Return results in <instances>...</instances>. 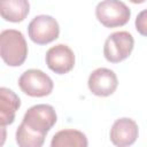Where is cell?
<instances>
[{"instance_id": "cell-1", "label": "cell", "mask_w": 147, "mask_h": 147, "mask_svg": "<svg viewBox=\"0 0 147 147\" xmlns=\"http://www.w3.org/2000/svg\"><path fill=\"white\" fill-rule=\"evenodd\" d=\"M0 55L9 67H20L28 56V45L23 33L8 29L0 33Z\"/></svg>"}, {"instance_id": "cell-2", "label": "cell", "mask_w": 147, "mask_h": 147, "mask_svg": "<svg viewBox=\"0 0 147 147\" xmlns=\"http://www.w3.org/2000/svg\"><path fill=\"white\" fill-rule=\"evenodd\" d=\"M95 16L103 26L117 28L129 22L131 10L121 0H102L95 7Z\"/></svg>"}, {"instance_id": "cell-3", "label": "cell", "mask_w": 147, "mask_h": 147, "mask_svg": "<svg viewBox=\"0 0 147 147\" xmlns=\"http://www.w3.org/2000/svg\"><path fill=\"white\" fill-rule=\"evenodd\" d=\"M56 121L57 116L55 109L51 105L40 103L30 107L25 111L22 122L30 130L46 137L48 131L55 125Z\"/></svg>"}, {"instance_id": "cell-4", "label": "cell", "mask_w": 147, "mask_h": 147, "mask_svg": "<svg viewBox=\"0 0 147 147\" xmlns=\"http://www.w3.org/2000/svg\"><path fill=\"white\" fill-rule=\"evenodd\" d=\"M18 86L29 96L42 98L49 95L54 84L52 78L39 69H29L18 78Z\"/></svg>"}, {"instance_id": "cell-5", "label": "cell", "mask_w": 147, "mask_h": 147, "mask_svg": "<svg viewBox=\"0 0 147 147\" xmlns=\"http://www.w3.org/2000/svg\"><path fill=\"white\" fill-rule=\"evenodd\" d=\"M134 47V39L127 31H117L108 36L103 45V55L108 62L118 63L130 56Z\"/></svg>"}, {"instance_id": "cell-6", "label": "cell", "mask_w": 147, "mask_h": 147, "mask_svg": "<svg viewBox=\"0 0 147 147\" xmlns=\"http://www.w3.org/2000/svg\"><path fill=\"white\" fill-rule=\"evenodd\" d=\"M29 38L38 45H46L59 38L60 26L57 21L49 15H38L28 25Z\"/></svg>"}, {"instance_id": "cell-7", "label": "cell", "mask_w": 147, "mask_h": 147, "mask_svg": "<svg viewBox=\"0 0 147 147\" xmlns=\"http://www.w3.org/2000/svg\"><path fill=\"white\" fill-rule=\"evenodd\" d=\"M45 61L53 72L64 75L72 70L75 65V54L68 45L57 44L46 52Z\"/></svg>"}, {"instance_id": "cell-8", "label": "cell", "mask_w": 147, "mask_h": 147, "mask_svg": "<svg viewBox=\"0 0 147 147\" xmlns=\"http://www.w3.org/2000/svg\"><path fill=\"white\" fill-rule=\"evenodd\" d=\"M118 85L116 74L108 68H98L91 72L87 80L90 91L96 96L111 95Z\"/></svg>"}, {"instance_id": "cell-9", "label": "cell", "mask_w": 147, "mask_h": 147, "mask_svg": "<svg viewBox=\"0 0 147 147\" xmlns=\"http://www.w3.org/2000/svg\"><path fill=\"white\" fill-rule=\"evenodd\" d=\"M139 134L138 124L129 117H122L114 122L110 129V141L118 147L131 146L136 142Z\"/></svg>"}, {"instance_id": "cell-10", "label": "cell", "mask_w": 147, "mask_h": 147, "mask_svg": "<svg viewBox=\"0 0 147 147\" xmlns=\"http://www.w3.org/2000/svg\"><path fill=\"white\" fill-rule=\"evenodd\" d=\"M21 107V100L16 93L7 87L0 88V124L9 125L15 119V114Z\"/></svg>"}, {"instance_id": "cell-11", "label": "cell", "mask_w": 147, "mask_h": 147, "mask_svg": "<svg viewBox=\"0 0 147 147\" xmlns=\"http://www.w3.org/2000/svg\"><path fill=\"white\" fill-rule=\"evenodd\" d=\"M30 11L28 0H0V13L5 21L18 23L25 20Z\"/></svg>"}, {"instance_id": "cell-12", "label": "cell", "mask_w": 147, "mask_h": 147, "mask_svg": "<svg viewBox=\"0 0 147 147\" xmlns=\"http://www.w3.org/2000/svg\"><path fill=\"white\" fill-rule=\"evenodd\" d=\"M88 145L86 136L74 129H65L56 132L51 141L52 147H86Z\"/></svg>"}, {"instance_id": "cell-13", "label": "cell", "mask_w": 147, "mask_h": 147, "mask_svg": "<svg viewBox=\"0 0 147 147\" xmlns=\"http://www.w3.org/2000/svg\"><path fill=\"white\" fill-rule=\"evenodd\" d=\"M45 136L30 130L23 122L16 130V142L21 147H40L44 145Z\"/></svg>"}, {"instance_id": "cell-14", "label": "cell", "mask_w": 147, "mask_h": 147, "mask_svg": "<svg viewBox=\"0 0 147 147\" xmlns=\"http://www.w3.org/2000/svg\"><path fill=\"white\" fill-rule=\"evenodd\" d=\"M136 29L141 34L147 37V9L140 11L136 17Z\"/></svg>"}, {"instance_id": "cell-15", "label": "cell", "mask_w": 147, "mask_h": 147, "mask_svg": "<svg viewBox=\"0 0 147 147\" xmlns=\"http://www.w3.org/2000/svg\"><path fill=\"white\" fill-rule=\"evenodd\" d=\"M129 1H131L132 3H142V2H145L146 0H129Z\"/></svg>"}]
</instances>
